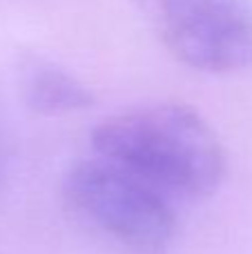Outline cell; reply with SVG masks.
Wrapping results in <instances>:
<instances>
[{"mask_svg":"<svg viewBox=\"0 0 252 254\" xmlns=\"http://www.w3.org/2000/svg\"><path fill=\"white\" fill-rule=\"evenodd\" d=\"M101 158L161 192L205 196L226 174V154L199 112L179 103L141 107L103 121L92 134Z\"/></svg>","mask_w":252,"mask_h":254,"instance_id":"1","label":"cell"},{"mask_svg":"<svg viewBox=\"0 0 252 254\" xmlns=\"http://www.w3.org/2000/svg\"><path fill=\"white\" fill-rule=\"evenodd\" d=\"M63 196L80 221L129 254H165L177 232L161 190L101 156L67 170Z\"/></svg>","mask_w":252,"mask_h":254,"instance_id":"2","label":"cell"},{"mask_svg":"<svg viewBox=\"0 0 252 254\" xmlns=\"http://www.w3.org/2000/svg\"><path fill=\"white\" fill-rule=\"evenodd\" d=\"M161 36L177 61L208 74L252 65V0H156Z\"/></svg>","mask_w":252,"mask_h":254,"instance_id":"3","label":"cell"},{"mask_svg":"<svg viewBox=\"0 0 252 254\" xmlns=\"http://www.w3.org/2000/svg\"><path fill=\"white\" fill-rule=\"evenodd\" d=\"M22 98L29 110L45 116L74 114L92 107L94 96L76 76L47 61H29L22 67Z\"/></svg>","mask_w":252,"mask_h":254,"instance_id":"4","label":"cell"}]
</instances>
